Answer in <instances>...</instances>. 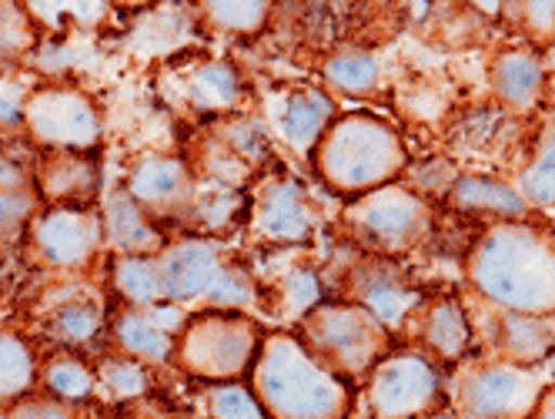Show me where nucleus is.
<instances>
[{
    "mask_svg": "<svg viewBox=\"0 0 555 419\" xmlns=\"http://www.w3.org/2000/svg\"><path fill=\"white\" fill-rule=\"evenodd\" d=\"M248 372L268 419H341L348 412L345 383L305 350L298 335L274 332L261 339Z\"/></svg>",
    "mask_w": 555,
    "mask_h": 419,
    "instance_id": "obj_1",
    "label": "nucleus"
},
{
    "mask_svg": "<svg viewBox=\"0 0 555 419\" xmlns=\"http://www.w3.org/2000/svg\"><path fill=\"white\" fill-rule=\"evenodd\" d=\"M472 279L515 313H548L555 309V245L532 228H495L472 255Z\"/></svg>",
    "mask_w": 555,
    "mask_h": 419,
    "instance_id": "obj_2",
    "label": "nucleus"
},
{
    "mask_svg": "<svg viewBox=\"0 0 555 419\" xmlns=\"http://www.w3.org/2000/svg\"><path fill=\"white\" fill-rule=\"evenodd\" d=\"M314 162L335 192H372L405 168V148L385 122L348 114L325 128Z\"/></svg>",
    "mask_w": 555,
    "mask_h": 419,
    "instance_id": "obj_3",
    "label": "nucleus"
},
{
    "mask_svg": "<svg viewBox=\"0 0 555 419\" xmlns=\"http://www.w3.org/2000/svg\"><path fill=\"white\" fill-rule=\"evenodd\" d=\"M261 350V329L242 313H202L184 322L171 359L194 379L231 383L245 376Z\"/></svg>",
    "mask_w": 555,
    "mask_h": 419,
    "instance_id": "obj_4",
    "label": "nucleus"
},
{
    "mask_svg": "<svg viewBox=\"0 0 555 419\" xmlns=\"http://www.w3.org/2000/svg\"><path fill=\"white\" fill-rule=\"evenodd\" d=\"M162 299L168 302H215V306H251L255 289L221 255V249L208 239H184L165 245L154 255Z\"/></svg>",
    "mask_w": 555,
    "mask_h": 419,
    "instance_id": "obj_5",
    "label": "nucleus"
},
{
    "mask_svg": "<svg viewBox=\"0 0 555 419\" xmlns=\"http://www.w3.org/2000/svg\"><path fill=\"white\" fill-rule=\"evenodd\" d=\"M301 342L335 376H359L378 366L388 332L362 306H314L301 319Z\"/></svg>",
    "mask_w": 555,
    "mask_h": 419,
    "instance_id": "obj_6",
    "label": "nucleus"
},
{
    "mask_svg": "<svg viewBox=\"0 0 555 419\" xmlns=\"http://www.w3.org/2000/svg\"><path fill=\"white\" fill-rule=\"evenodd\" d=\"M24 128L51 151H91L101 141V114L81 88L44 85L24 101Z\"/></svg>",
    "mask_w": 555,
    "mask_h": 419,
    "instance_id": "obj_7",
    "label": "nucleus"
},
{
    "mask_svg": "<svg viewBox=\"0 0 555 419\" xmlns=\"http://www.w3.org/2000/svg\"><path fill=\"white\" fill-rule=\"evenodd\" d=\"M104 245V225L94 208H48L27 228L30 262H41L44 269L77 272L98 258Z\"/></svg>",
    "mask_w": 555,
    "mask_h": 419,
    "instance_id": "obj_8",
    "label": "nucleus"
},
{
    "mask_svg": "<svg viewBox=\"0 0 555 419\" xmlns=\"http://www.w3.org/2000/svg\"><path fill=\"white\" fill-rule=\"evenodd\" d=\"M425 205L412 192L395 185L372 188L359 205L348 208V225L354 228V236L385 252L409 249L425 232Z\"/></svg>",
    "mask_w": 555,
    "mask_h": 419,
    "instance_id": "obj_9",
    "label": "nucleus"
},
{
    "mask_svg": "<svg viewBox=\"0 0 555 419\" xmlns=\"http://www.w3.org/2000/svg\"><path fill=\"white\" fill-rule=\"evenodd\" d=\"M435 396H439V372L412 353L382 359L369 383V399L378 419H412L425 412Z\"/></svg>",
    "mask_w": 555,
    "mask_h": 419,
    "instance_id": "obj_10",
    "label": "nucleus"
},
{
    "mask_svg": "<svg viewBox=\"0 0 555 419\" xmlns=\"http://www.w3.org/2000/svg\"><path fill=\"white\" fill-rule=\"evenodd\" d=\"M125 188L157 225L188 221L197 199V178L184 158H144L131 168Z\"/></svg>",
    "mask_w": 555,
    "mask_h": 419,
    "instance_id": "obj_11",
    "label": "nucleus"
},
{
    "mask_svg": "<svg viewBox=\"0 0 555 419\" xmlns=\"http://www.w3.org/2000/svg\"><path fill=\"white\" fill-rule=\"evenodd\" d=\"M539 379L522 369H482L462 383V409L468 419H522L535 406Z\"/></svg>",
    "mask_w": 555,
    "mask_h": 419,
    "instance_id": "obj_12",
    "label": "nucleus"
},
{
    "mask_svg": "<svg viewBox=\"0 0 555 419\" xmlns=\"http://www.w3.org/2000/svg\"><path fill=\"white\" fill-rule=\"evenodd\" d=\"M248 215L258 239L274 245L305 242L314 228V212L295 178H268L255 192Z\"/></svg>",
    "mask_w": 555,
    "mask_h": 419,
    "instance_id": "obj_13",
    "label": "nucleus"
},
{
    "mask_svg": "<svg viewBox=\"0 0 555 419\" xmlns=\"http://www.w3.org/2000/svg\"><path fill=\"white\" fill-rule=\"evenodd\" d=\"M34 185L51 208H91L101 192V165L91 151L54 148L34 165Z\"/></svg>",
    "mask_w": 555,
    "mask_h": 419,
    "instance_id": "obj_14",
    "label": "nucleus"
},
{
    "mask_svg": "<svg viewBox=\"0 0 555 419\" xmlns=\"http://www.w3.org/2000/svg\"><path fill=\"white\" fill-rule=\"evenodd\" d=\"M184 329L175 306H128L114 319V339L125 356L141 363H168L175 353V332Z\"/></svg>",
    "mask_w": 555,
    "mask_h": 419,
    "instance_id": "obj_15",
    "label": "nucleus"
},
{
    "mask_svg": "<svg viewBox=\"0 0 555 419\" xmlns=\"http://www.w3.org/2000/svg\"><path fill=\"white\" fill-rule=\"evenodd\" d=\"M101 225H104V245H111L117 255L151 258L165 249L162 228L131 199L128 188H111L104 195Z\"/></svg>",
    "mask_w": 555,
    "mask_h": 419,
    "instance_id": "obj_16",
    "label": "nucleus"
},
{
    "mask_svg": "<svg viewBox=\"0 0 555 419\" xmlns=\"http://www.w3.org/2000/svg\"><path fill=\"white\" fill-rule=\"evenodd\" d=\"M41 192L34 185V168L0 158V252L27 239L30 221L41 215Z\"/></svg>",
    "mask_w": 555,
    "mask_h": 419,
    "instance_id": "obj_17",
    "label": "nucleus"
},
{
    "mask_svg": "<svg viewBox=\"0 0 555 419\" xmlns=\"http://www.w3.org/2000/svg\"><path fill=\"white\" fill-rule=\"evenodd\" d=\"M274 122H278V135H282L298 155H305V151H311L322 141L332 122V101L322 91L298 88L285 94L282 104L274 107Z\"/></svg>",
    "mask_w": 555,
    "mask_h": 419,
    "instance_id": "obj_18",
    "label": "nucleus"
},
{
    "mask_svg": "<svg viewBox=\"0 0 555 419\" xmlns=\"http://www.w3.org/2000/svg\"><path fill=\"white\" fill-rule=\"evenodd\" d=\"M184 101L202 114L231 111L242 101V78L224 61H197L184 74Z\"/></svg>",
    "mask_w": 555,
    "mask_h": 419,
    "instance_id": "obj_19",
    "label": "nucleus"
},
{
    "mask_svg": "<svg viewBox=\"0 0 555 419\" xmlns=\"http://www.w3.org/2000/svg\"><path fill=\"white\" fill-rule=\"evenodd\" d=\"M104 329V309L101 302H91L88 295H70L51 309L48 316V332L67 350L88 346Z\"/></svg>",
    "mask_w": 555,
    "mask_h": 419,
    "instance_id": "obj_20",
    "label": "nucleus"
},
{
    "mask_svg": "<svg viewBox=\"0 0 555 419\" xmlns=\"http://www.w3.org/2000/svg\"><path fill=\"white\" fill-rule=\"evenodd\" d=\"M37 51V21L21 0H0V74H14Z\"/></svg>",
    "mask_w": 555,
    "mask_h": 419,
    "instance_id": "obj_21",
    "label": "nucleus"
},
{
    "mask_svg": "<svg viewBox=\"0 0 555 419\" xmlns=\"http://www.w3.org/2000/svg\"><path fill=\"white\" fill-rule=\"evenodd\" d=\"M34 386H37V363L30 346L14 332H0V406H11L14 399L27 396Z\"/></svg>",
    "mask_w": 555,
    "mask_h": 419,
    "instance_id": "obj_22",
    "label": "nucleus"
},
{
    "mask_svg": "<svg viewBox=\"0 0 555 419\" xmlns=\"http://www.w3.org/2000/svg\"><path fill=\"white\" fill-rule=\"evenodd\" d=\"M27 14L44 24V27H67V24H81V27H98L114 17L111 0H21Z\"/></svg>",
    "mask_w": 555,
    "mask_h": 419,
    "instance_id": "obj_23",
    "label": "nucleus"
},
{
    "mask_svg": "<svg viewBox=\"0 0 555 419\" xmlns=\"http://www.w3.org/2000/svg\"><path fill=\"white\" fill-rule=\"evenodd\" d=\"M495 88L499 94L508 101V104H519V107H529L535 104V98L542 94L545 88V74H542V64L532 58V54H505L499 64H495Z\"/></svg>",
    "mask_w": 555,
    "mask_h": 419,
    "instance_id": "obj_24",
    "label": "nucleus"
},
{
    "mask_svg": "<svg viewBox=\"0 0 555 419\" xmlns=\"http://www.w3.org/2000/svg\"><path fill=\"white\" fill-rule=\"evenodd\" d=\"M41 379H44V390H48V393L64 396V399L91 403L94 393H98V376H94V369H91L85 359H77L70 350L54 353V356L44 363Z\"/></svg>",
    "mask_w": 555,
    "mask_h": 419,
    "instance_id": "obj_25",
    "label": "nucleus"
},
{
    "mask_svg": "<svg viewBox=\"0 0 555 419\" xmlns=\"http://www.w3.org/2000/svg\"><path fill=\"white\" fill-rule=\"evenodd\" d=\"M359 295L365 302V309L382 326H399L405 319V313L415 306V292L405 289L402 282H395L385 272H365L359 279Z\"/></svg>",
    "mask_w": 555,
    "mask_h": 419,
    "instance_id": "obj_26",
    "label": "nucleus"
},
{
    "mask_svg": "<svg viewBox=\"0 0 555 419\" xmlns=\"http://www.w3.org/2000/svg\"><path fill=\"white\" fill-rule=\"evenodd\" d=\"M452 205L462 212H492V215H522L526 199L508 185L489 178H462L452 192Z\"/></svg>",
    "mask_w": 555,
    "mask_h": 419,
    "instance_id": "obj_27",
    "label": "nucleus"
},
{
    "mask_svg": "<svg viewBox=\"0 0 555 419\" xmlns=\"http://www.w3.org/2000/svg\"><path fill=\"white\" fill-rule=\"evenodd\" d=\"M114 289L121 292V299L131 302V306H154V302H162V282H157L154 255L114 258Z\"/></svg>",
    "mask_w": 555,
    "mask_h": 419,
    "instance_id": "obj_28",
    "label": "nucleus"
},
{
    "mask_svg": "<svg viewBox=\"0 0 555 419\" xmlns=\"http://www.w3.org/2000/svg\"><path fill=\"white\" fill-rule=\"evenodd\" d=\"M425 339L428 346L446 356V359H455L465 353L468 346V322H465V313L459 309V302L446 299L439 306L431 309L428 316V326H425Z\"/></svg>",
    "mask_w": 555,
    "mask_h": 419,
    "instance_id": "obj_29",
    "label": "nucleus"
},
{
    "mask_svg": "<svg viewBox=\"0 0 555 419\" xmlns=\"http://www.w3.org/2000/svg\"><path fill=\"white\" fill-rule=\"evenodd\" d=\"M94 376H98V386L107 393L111 403H128V399L147 396V369L141 359L111 356L94 369Z\"/></svg>",
    "mask_w": 555,
    "mask_h": 419,
    "instance_id": "obj_30",
    "label": "nucleus"
},
{
    "mask_svg": "<svg viewBox=\"0 0 555 419\" xmlns=\"http://www.w3.org/2000/svg\"><path fill=\"white\" fill-rule=\"evenodd\" d=\"M202 14L231 34H255L271 14V0H197Z\"/></svg>",
    "mask_w": 555,
    "mask_h": 419,
    "instance_id": "obj_31",
    "label": "nucleus"
},
{
    "mask_svg": "<svg viewBox=\"0 0 555 419\" xmlns=\"http://www.w3.org/2000/svg\"><path fill=\"white\" fill-rule=\"evenodd\" d=\"M8 419H98L91 403L81 399H64L54 393H27L8 406Z\"/></svg>",
    "mask_w": 555,
    "mask_h": 419,
    "instance_id": "obj_32",
    "label": "nucleus"
},
{
    "mask_svg": "<svg viewBox=\"0 0 555 419\" xmlns=\"http://www.w3.org/2000/svg\"><path fill=\"white\" fill-rule=\"evenodd\" d=\"M205 406L211 419H268L258 396L237 383H215L205 393Z\"/></svg>",
    "mask_w": 555,
    "mask_h": 419,
    "instance_id": "obj_33",
    "label": "nucleus"
},
{
    "mask_svg": "<svg viewBox=\"0 0 555 419\" xmlns=\"http://www.w3.org/2000/svg\"><path fill=\"white\" fill-rule=\"evenodd\" d=\"M314 302H319V279L305 269L285 276L274 285V309L288 322H301L314 309Z\"/></svg>",
    "mask_w": 555,
    "mask_h": 419,
    "instance_id": "obj_34",
    "label": "nucleus"
},
{
    "mask_svg": "<svg viewBox=\"0 0 555 419\" xmlns=\"http://www.w3.org/2000/svg\"><path fill=\"white\" fill-rule=\"evenodd\" d=\"M328 81L338 88V91H348V94H365L375 88L378 81V64L369 58V54H338L328 61L325 67Z\"/></svg>",
    "mask_w": 555,
    "mask_h": 419,
    "instance_id": "obj_35",
    "label": "nucleus"
},
{
    "mask_svg": "<svg viewBox=\"0 0 555 419\" xmlns=\"http://www.w3.org/2000/svg\"><path fill=\"white\" fill-rule=\"evenodd\" d=\"M522 192L526 199L539 202V205H552L555 202V131L542 141L539 158L532 162V168L522 175Z\"/></svg>",
    "mask_w": 555,
    "mask_h": 419,
    "instance_id": "obj_36",
    "label": "nucleus"
},
{
    "mask_svg": "<svg viewBox=\"0 0 555 419\" xmlns=\"http://www.w3.org/2000/svg\"><path fill=\"white\" fill-rule=\"evenodd\" d=\"M237 155H242L245 162H261L264 155H268V135H264V128L258 125V122H251V118H231V122H224L221 128H215Z\"/></svg>",
    "mask_w": 555,
    "mask_h": 419,
    "instance_id": "obj_37",
    "label": "nucleus"
},
{
    "mask_svg": "<svg viewBox=\"0 0 555 419\" xmlns=\"http://www.w3.org/2000/svg\"><path fill=\"white\" fill-rule=\"evenodd\" d=\"M502 4L512 14V21H519L529 34H555V0H502Z\"/></svg>",
    "mask_w": 555,
    "mask_h": 419,
    "instance_id": "obj_38",
    "label": "nucleus"
},
{
    "mask_svg": "<svg viewBox=\"0 0 555 419\" xmlns=\"http://www.w3.org/2000/svg\"><path fill=\"white\" fill-rule=\"evenodd\" d=\"M508 350L522 359H535L545 353V332L535 319H508Z\"/></svg>",
    "mask_w": 555,
    "mask_h": 419,
    "instance_id": "obj_39",
    "label": "nucleus"
},
{
    "mask_svg": "<svg viewBox=\"0 0 555 419\" xmlns=\"http://www.w3.org/2000/svg\"><path fill=\"white\" fill-rule=\"evenodd\" d=\"M24 128V104H14L8 98H0V135Z\"/></svg>",
    "mask_w": 555,
    "mask_h": 419,
    "instance_id": "obj_40",
    "label": "nucleus"
},
{
    "mask_svg": "<svg viewBox=\"0 0 555 419\" xmlns=\"http://www.w3.org/2000/svg\"><path fill=\"white\" fill-rule=\"evenodd\" d=\"M535 419H555V390H548L542 399H539V412Z\"/></svg>",
    "mask_w": 555,
    "mask_h": 419,
    "instance_id": "obj_41",
    "label": "nucleus"
},
{
    "mask_svg": "<svg viewBox=\"0 0 555 419\" xmlns=\"http://www.w3.org/2000/svg\"><path fill=\"white\" fill-rule=\"evenodd\" d=\"M111 4H117V8H144V4H151V0H111Z\"/></svg>",
    "mask_w": 555,
    "mask_h": 419,
    "instance_id": "obj_42",
    "label": "nucleus"
},
{
    "mask_svg": "<svg viewBox=\"0 0 555 419\" xmlns=\"http://www.w3.org/2000/svg\"><path fill=\"white\" fill-rule=\"evenodd\" d=\"M0 419H8V406H0Z\"/></svg>",
    "mask_w": 555,
    "mask_h": 419,
    "instance_id": "obj_43",
    "label": "nucleus"
},
{
    "mask_svg": "<svg viewBox=\"0 0 555 419\" xmlns=\"http://www.w3.org/2000/svg\"><path fill=\"white\" fill-rule=\"evenodd\" d=\"M435 419H459V416H435Z\"/></svg>",
    "mask_w": 555,
    "mask_h": 419,
    "instance_id": "obj_44",
    "label": "nucleus"
},
{
    "mask_svg": "<svg viewBox=\"0 0 555 419\" xmlns=\"http://www.w3.org/2000/svg\"><path fill=\"white\" fill-rule=\"evenodd\" d=\"M552 71H555V58H552Z\"/></svg>",
    "mask_w": 555,
    "mask_h": 419,
    "instance_id": "obj_45",
    "label": "nucleus"
}]
</instances>
